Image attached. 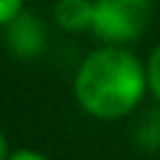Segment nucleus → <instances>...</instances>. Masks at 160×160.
<instances>
[{
	"label": "nucleus",
	"instance_id": "nucleus-4",
	"mask_svg": "<svg viewBox=\"0 0 160 160\" xmlns=\"http://www.w3.org/2000/svg\"><path fill=\"white\" fill-rule=\"evenodd\" d=\"M92 0H58L52 8V20L68 32H82L92 28Z\"/></svg>",
	"mask_w": 160,
	"mask_h": 160
},
{
	"label": "nucleus",
	"instance_id": "nucleus-5",
	"mask_svg": "<svg viewBox=\"0 0 160 160\" xmlns=\"http://www.w3.org/2000/svg\"><path fill=\"white\" fill-rule=\"evenodd\" d=\"M145 68H148V90H150L152 98L160 102V42L152 48Z\"/></svg>",
	"mask_w": 160,
	"mask_h": 160
},
{
	"label": "nucleus",
	"instance_id": "nucleus-1",
	"mask_svg": "<svg viewBox=\"0 0 160 160\" xmlns=\"http://www.w3.org/2000/svg\"><path fill=\"white\" fill-rule=\"evenodd\" d=\"M72 92L88 115L98 120H120L145 98L148 68L128 48L102 45L80 62Z\"/></svg>",
	"mask_w": 160,
	"mask_h": 160
},
{
	"label": "nucleus",
	"instance_id": "nucleus-2",
	"mask_svg": "<svg viewBox=\"0 0 160 160\" xmlns=\"http://www.w3.org/2000/svg\"><path fill=\"white\" fill-rule=\"evenodd\" d=\"M92 35L105 45H122L140 40L152 18L150 0H92Z\"/></svg>",
	"mask_w": 160,
	"mask_h": 160
},
{
	"label": "nucleus",
	"instance_id": "nucleus-8",
	"mask_svg": "<svg viewBox=\"0 0 160 160\" xmlns=\"http://www.w3.org/2000/svg\"><path fill=\"white\" fill-rule=\"evenodd\" d=\"M8 155H10L8 152V142H5V135L0 132V160H8Z\"/></svg>",
	"mask_w": 160,
	"mask_h": 160
},
{
	"label": "nucleus",
	"instance_id": "nucleus-6",
	"mask_svg": "<svg viewBox=\"0 0 160 160\" xmlns=\"http://www.w3.org/2000/svg\"><path fill=\"white\" fill-rule=\"evenodd\" d=\"M22 12V0H0V28L12 22Z\"/></svg>",
	"mask_w": 160,
	"mask_h": 160
},
{
	"label": "nucleus",
	"instance_id": "nucleus-3",
	"mask_svg": "<svg viewBox=\"0 0 160 160\" xmlns=\"http://www.w3.org/2000/svg\"><path fill=\"white\" fill-rule=\"evenodd\" d=\"M5 40H8V48L15 58L32 60L45 48V25L35 15L22 10L12 22L5 25Z\"/></svg>",
	"mask_w": 160,
	"mask_h": 160
},
{
	"label": "nucleus",
	"instance_id": "nucleus-7",
	"mask_svg": "<svg viewBox=\"0 0 160 160\" xmlns=\"http://www.w3.org/2000/svg\"><path fill=\"white\" fill-rule=\"evenodd\" d=\"M8 160H50L48 155L38 152V150H30V148H22V150H15L8 155Z\"/></svg>",
	"mask_w": 160,
	"mask_h": 160
}]
</instances>
